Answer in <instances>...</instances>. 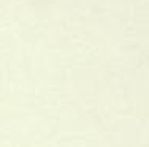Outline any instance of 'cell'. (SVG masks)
I'll use <instances>...</instances> for the list:
<instances>
[]
</instances>
